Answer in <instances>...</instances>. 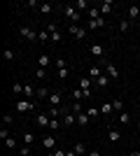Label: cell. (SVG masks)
Returning a JSON list of instances; mask_svg holds the SVG:
<instances>
[{
  "instance_id": "obj_1",
  "label": "cell",
  "mask_w": 140,
  "mask_h": 156,
  "mask_svg": "<svg viewBox=\"0 0 140 156\" xmlns=\"http://www.w3.org/2000/svg\"><path fill=\"white\" fill-rule=\"evenodd\" d=\"M63 14H66V19L70 21V23H77V21L82 19V12H77V7H73V5L63 7Z\"/></svg>"
},
{
  "instance_id": "obj_2",
  "label": "cell",
  "mask_w": 140,
  "mask_h": 156,
  "mask_svg": "<svg viewBox=\"0 0 140 156\" xmlns=\"http://www.w3.org/2000/svg\"><path fill=\"white\" fill-rule=\"evenodd\" d=\"M14 107H16V112H21V114H23V112H33V110H35V103H31V100H16V105H14Z\"/></svg>"
},
{
  "instance_id": "obj_3",
  "label": "cell",
  "mask_w": 140,
  "mask_h": 156,
  "mask_svg": "<svg viewBox=\"0 0 140 156\" xmlns=\"http://www.w3.org/2000/svg\"><path fill=\"white\" fill-rule=\"evenodd\" d=\"M21 37L28 40V42H35V40H38V33H35L33 28H28V26H21Z\"/></svg>"
},
{
  "instance_id": "obj_4",
  "label": "cell",
  "mask_w": 140,
  "mask_h": 156,
  "mask_svg": "<svg viewBox=\"0 0 140 156\" xmlns=\"http://www.w3.org/2000/svg\"><path fill=\"white\" fill-rule=\"evenodd\" d=\"M68 30L73 33L77 40H87V28H82V26H68Z\"/></svg>"
},
{
  "instance_id": "obj_5",
  "label": "cell",
  "mask_w": 140,
  "mask_h": 156,
  "mask_svg": "<svg viewBox=\"0 0 140 156\" xmlns=\"http://www.w3.org/2000/svg\"><path fill=\"white\" fill-rule=\"evenodd\" d=\"M49 121H52V117H49V114H45V112H40V114L35 117V126H40V128L49 126Z\"/></svg>"
},
{
  "instance_id": "obj_6",
  "label": "cell",
  "mask_w": 140,
  "mask_h": 156,
  "mask_svg": "<svg viewBox=\"0 0 140 156\" xmlns=\"http://www.w3.org/2000/svg\"><path fill=\"white\" fill-rule=\"evenodd\" d=\"M105 26V16H100L96 21H87V30H98V28Z\"/></svg>"
},
{
  "instance_id": "obj_7",
  "label": "cell",
  "mask_w": 140,
  "mask_h": 156,
  "mask_svg": "<svg viewBox=\"0 0 140 156\" xmlns=\"http://www.w3.org/2000/svg\"><path fill=\"white\" fill-rule=\"evenodd\" d=\"M103 65H105V70H107V77H110V79H119V70H117V68H114L112 63L103 61Z\"/></svg>"
},
{
  "instance_id": "obj_8",
  "label": "cell",
  "mask_w": 140,
  "mask_h": 156,
  "mask_svg": "<svg viewBox=\"0 0 140 156\" xmlns=\"http://www.w3.org/2000/svg\"><path fill=\"white\" fill-rule=\"evenodd\" d=\"M75 124H77V114H73V112L68 110L63 114V126H75Z\"/></svg>"
},
{
  "instance_id": "obj_9",
  "label": "cell",
  "mask_w": 140,
  "mask_h": 156,
  "mask_svg": "<svg viewBox=\"0 0 140 156\" xmlns=\"http://www.w3.org/2000/svg\"><path fill=\"white\" fill-rule=\"evenodd\" d=\"M73 98L80 103V100H84V98H91V91H84V89H75L73 91Z\"/></svg>"
},
{
  "instance_id": "obj_10",
  "label": "cell",
  "mask_w": 140,
  "mask_h": 156,
  "mask_svg": "<svg viewBox=\"0 0 140 156\" xmlns=\"http://www.w3.org/2000/svg\"><path fill=\"white\" fill-rule=\"evenodd\" d=\"M112 12H114V5L110 2V0L100 2V14H103V16H107V14H112Z\"/></svg>"
},
{
  "instance_id": "obj_11",
  "label": "cell",
  "mask_w": 140,
  "mask_h": 156,
  "mask_svg": "<svg viewBox=\"0 0 140 156\" xmlns=\"http://www.w3.org/2000/svg\"><path fill=\"white\" fill-rule=\"evenodd\" d=\"M42 147L49 149V151H54V147H56V137H54V135H47L45 140H42Z\"/></svg>"
},
{
  "instance_id": "obj_12",
  "label": "cell",
  "mask_w": 140,
  "mask_h": 156,
  "mask_svg": "<svg viewBox=\"0 0 140 156\" xmlns=\"http://www.w3.org/2000/svg\"><path fill=\"white\" fill-rule=\"evenodd\" d=\"M47 103L54 105V107H61V105H63V100H61V93L52 91V96H49V100H47Z\"/></svg>"
},
{
  "instance_id": "obj_13",
  "label": "cell",
  "mask_w": 140,
  "mask_h": 156,
  "mask_svg": "<svg viewBox=\"0 0 140 156\" xmlns=\"http://www.w3.org/2000/svg\"><path fill=\"white\" fill-rule=\"evenodd\" d=\"M23 96L26 98H38V89L33 84H23Z\"/></svg>"
},
{
  "instance_id": "obj_14",
  "label": "cell",
  "mask_w": 140,
  "mask_h": 156,
  "mask_svg": "<svg viewBox=\"0 0 140 156\" xmlns=\"http://www.w3.org/2000/svg\"><path fill=\"white\" fill-rule=\"evenodd\" d=\"M89 51H91L93 56H105V47H103V44H91V47H89Z\"/></svg>"
},
{
  "instance_id": "obj_15",
  "label": "cell",
  "mask_w": 140,
  "mask_h": 156,
  "mask_svg": "<svg viewBox=\"0 0 140 156\" xmlns=\"http://www.w3.org/2000/svg\"><path fill=\"white\" fill-rule=\"evenodd\" d=\"M89 124H91V119H89V114H87V112L77 114V126H82V128H84V126H89Z\"/></svg>"
},
{
  "instance_id": "obj_16",
  "label": "cell",
  "mask_w": 140,
  "mask_h": 156,
  "mask_svg": "<svg viewBox=\"0 0 140 156\" xmlns=\"http://www.w3.org/2000/svg\"><path fill=\"white\" fill-rule=\"evenodd\" d=\"M73 149H75V154H77V156H87L89 154V149H87V144H84V142H77Z\"/></svg>"
},
{
  "instance_id": "obj_17",
  "label": "cell",
  "mask_w": 140,
  "mask_h": 156,
  "mask_svg": "<svg viewBox=\"0 0 140 156\" xmlns=\"http://www.w3.org/2000/svg\"><path fill=\"white\" fill-rule=\"evenodd\" d=\"M87 14H89V21H96V19H100V16H103V14H100V7H91Z\"/></svg>"
},
{
  "instance_id": "obj_18",
  "label": "cell",
  "mask_w": 140,
  "mask_h": 156,
  "mask_svg": "<svg viewBox=\"0 0 140 156\" xmlns=\"http://www.w3.org/2000/svg\"><path fill=\"white\" fill-rule=\"evenodd\" d=\"M61 107H63V105H61ZM61 107H54V105H49V110H47V114H49L52 119H59V117H61Z\"/></svg>"
},
{
  "instance_id": "obj_19",
  "label": "cell",
  "mask_w": 140,
  "mask_h": 156,
  "mask_svg": "<svg viewBox=\"0 0 140 156\" xmlns=\"http://www.w3.org/2000/svg\"><path fill=\"white\" fill-rule=\"evenodd\" d=\"M38 40H42V42H52V33L47 30V28H42V30L38 33Z\"/></svg>"
},
{
  "instance_id": "obj_20",
  "label": "cell",
  "mask_w": 140,
  "mask_h": 156,
  "mask_svg": "<svg viewBox=\"0 0 140 156\" xmlns=\"http://www.w3.org/2000/svg\"><path fill=\"white\" fill-rule=\"evenodd\" d=\"M91 82H93L91 77H82V79H80V89H84V91H91Z\"/></svg>"
},
{
  "instance_id": "obj_21",
  "label": "cell",
  "mask_w": 140,
  "mask_h": 156,
  "mask_svg": "<svg viewBox=\"0 0 140 156\" xmlns=\"http://www.w3.org/2000/svg\"><path fill=\"white\" fill-rule=\"evenodd\" d=\"M119 130H114V128H110L107 130V140H110V142H119Z\"/></svg>"
},
{
  "instance_id": "obj_22",
  "label": "cell",
  "mask_w": 140,
  "mask_h": 156,
  "mask_svg": "<svg viewBox=\"0 0 140 156\" xmlns=\"http://www.w3.org/2000/svg\"><path fill=\"white\" fill-rule=\"evenodd\" d=\"M100 75H103V72H100L98 65H91V68H89V77H91V79H98Z\"/></svg>"
},
{
  "instance_id": "obj_23",
  "label": "cell",
  "mask_w": 140,
  "mask_h": 156,
  "mask_svg": "<svg viewBox=\"0 0 140 156\" xmlns=\"http://www.w3.org/2000/svg\"><path fill=\"white\" fill-rule=\"evenodd\" d=\"M2 58H5L7 63H12V61L16 58V51H14V49H5V54H2Z\"/></svg>"
},
{
  "instance_id": "obj_24",
  "label": "cell",
  "mask_w": 140,
  "mask_h": 156,
  "mask_svg": "<svg viewBox=\"0 0 140 156\" xmlns=\"http://www.w3.org/2000/svg\"><path fill=\"white\" fill-rule=\"evenodd\" d=\"M112 103H105L103 105V107H100V114H103V117H110V114H112Z\"/></svg>"
},
{
  "instance_id": "obj_25",
  "label": "cell",
  "mask_w": 140,
  "mask_h": 156,
  "mask_svg": "<svg viewBox=\"0 0 140 156\" xmlns=\"http://www.w3.org/2000/svg\"><path fill=\"white\" fill-rule=\"evenodd\" d=\"M131 19H140V7H128V21Z\"/></svg>"
},
{
  "instance_id": "obj_26",
  "label": "cell",
  "mask_w": 140,
  "mask_h": 156,
  "mask_svg": "<svg viewBox=\"0 0 140 156\" xmlns=\"http://www.w3.org/2000/svg\"><path fill=\"white\" fill-rule=\"evenodd\" d=\"M112 110H114V112H124V100L114 98V100H112Z\"/></svg>"
},
{
  "instance_id": "obj_27",
  "label": "cell",
  "mask_w": 140,
  "mask_h": 156,
  "mask_svg": "<svg viewBox=\"0 0 140 156\" xmlns=\"http://www.w3.org/2000/svg\"><path fill=\"white\" fill-rule=\"evenodd\" d=\"M49 96H52V91H49V89H45V86H42V89H38V98H42V100H49Z\"/></svg>"
},
{
  "instance_id": "obj_28",
  "label": "cell",
  "mask_w": 140,
  "mask_h": 156,
  "mask_svg": "<svg viewBox=\"0 0 140 156\" xmlns=\"http://www.w3.org/2000/svg\"><path fill=\"white\" fill-rule=\"evenodd\" d=\"M119 30L121 33H128V30H131V21H128V19H121L119 21Z\"/></svg>"
},
{
  "instance_id": "obj_29",
  "label": "cell",
  "mask_w": 140,
  "mask_h": 156,
  "mask_svg": "<svg viewBox=\"0 0 140 156\" xmlns=\"http://www.w3.org/2000/svg\"><path fill=\"white\" fill-rule=\"evenodd\" d=\"M38 63H40V68H47V65L52 63V58H49L47 54H40V58H38Z\"/></svg>"
},
{
  "instance_id": "obj_30",
  "label": "cell",
  "mask_w": 140,
  "mask_h": 156,
  "mask_svg": "<svg viewBox=\"0 0 140 156\" xmlns=\"http://www.w3.org/2000/svg\"><path fill=\"white\" fill-rule=\"evenodd\" d=\"M68 77H70V68H61V70H59V79H61V82H66Z\"/></svg>"
},
{
  "instance_id": "obj_31",
  "label": "cell",
  "mask_w": 140,
  "mask_h": 156,
  "mask_svg": "<svg viewBox=\"0 0 140 156\" xmlns=\"http://www.w3.org/2000/svg\"><path fill=\"white\" fill-rule=\"evenodd\" d=\"M12 93H14V96L23 93V84H21V82H14V84H12Z\"/></svg>"
},
{
  "instance_id": "obj_32",
  "label": "cell",
  "mask_w": 140,
  "mask_h": 156,
  "mask_svg": "<svg viewBox=\"0 0 140 156\" xmlns=\"http://www.w3.org/2000/svg\"><path fill=\"white\" fill-rule=\"evenodd\" d=\"M77 12H82V9H91V7H89V0H77Z\"/></svg>"
},
{
  "instance_id": "obj_33",
  "label": "cell",
  "mask_w": 140,
  "mask_h": 156,
  "mask_svg": "<svg viewBox=\"0 0 140 156\" xmlns=\"http://www.w3.org/2000/svg\"><path fill=\"white\" fill-rule=\"evenodd\" d=\"M128 121H131V114H128L126 110L119 112V124H128Z\"/></svg>"
},
{
  "instance_id": "obj_34",
  "label": "cell",
  "mask_w": 140,
  "mask_h": 156,
  "mask_svg": "<svg viewBox=\"0 0 140 156\" xmlns=\"http://www.w3.org/2000/svg\"><path fill=\"white\" fill-rule=\"evenodd\" d=\"M107 84H110V77H107V75H100V77H98V86H100V89H105Z\"/></svg>"
},
{
  "instance_id": "obj_35",
  "label": "cell",
  "mask_w": 140,
  "mask_h": 156,
  "mask_svg": "<svg viewBox=\"0 0 140 156\" xmlns=\"http://www.w3.org/2000/svg\"><path fill=\"white\" fill-rule=\"evenodd\" d=\"M70 112H73V114H82V105L77 103V100H75V103L70 105Z\"/></svg>"
},
{
  "instance_id": "obj_36",
  "label": "cell",
  "mask_w": 140,
  "mask_h": 156,
  "mask_svg": "<svg viewBox=\"0 0 140 156\" xmlns=\"http://www.w3.org/2000/svg\"><path fill=\"white\" fill-rule=\"evenodd\" d=\"M33 142H35L33 133H23V144H33Z\"/></svg>"
},
{
  "instance_id": "obj_37",
  "label": "cell",
  "mask_w": 140,
  "mask_h": 156,
  "mask_svg": "<svg viewBox=\"0 0 140 156\" xmlns=\"http://www.w3.org/2000/svg\"><path fill=\"white\" fill-rule=\"evenodd\" d=\"M52 9H54V5H49V2H42V5H40V12L42 14H49Z\"/></svg>"
},
{
  "instance_id": "obj_38",
  "label": "cell",
  "mask_w": 140,
  "mask_h": 156,
  "mask_svg": "<svg viewBox=\"0 0 140 156\" xmlns=\"http://www.w3.org/2000/svg\"><path fill=\"white\" fill-rule=\"evenodd\" d=\"M5 144H7V149H16V140H14L12 135H9V137L5 140Z\"/></svg>"
},
{
  "instance_id": "obj_39",
  "label": "cell",
  "mask_w": 140,
  "mask_h": 156,
  "mask_svg": "<svg viewBox=\"0 0 140 156\" xmlns=\"http://www.w3.org/2000/svg\"><path fill=\"white\" fill-rule=\"evenodd\" d=\"M31 151H33V144H23L21 147V156H31Z\"/></svg>"
},
{
  "instance_id": "obj_40",
  "label": "cell",
  "mask_w": 140,
  "mask_h": 156,
  "mask_svg": "<svg viewBox=\"0 0 140 156\" xmlns=\"http://www.w3.org/2000/svg\"><path fill=\"white\" fill-rule=\"evenodd\" d=\"M87 114H89V119H91V121H93V119H98V110H96V107H89Z\"/></svg>"
},
{
  "instance_id": "obj_41",
  "label": "cell",
  "mask_w": 140,
  "mask_h": 156,
  "mask_svg": "<svg viewBox=\"0 0 140 156\" xmlns=\"http://www.w3.org/2000/svg\"><path fill=\"white\" fill-rule=\"evenodd\" d=\"M49 128H52V130H59L61 128V121H59V119H52V121H49Z\"/></svg>"
},
{
  "instance_id": "obj_42",
  "label": "cell",
  "mask_w": 140,
  "mask_h": 156,
  "mask_svg": "<svg viewBox=\"0 0 140 156\" xmlns=\"http://www.w3.org/2000/svg\"><path fill=\"white\" fill-rule=\"evenodd\" d=\"M35 77H38V79H45V77H47V70H45V68H38V72H35Z\"/></svg>"
},
{
  "instance_id": "obj_43",
  "label": "cell",
  "mask_w": 140,
  "mask_h": 156,
  "mask_svg": "<svg viewBox=\"0 0 140 156\" xmlns=\"http://www.w3.org/2000/svg\"><path fill=\"white\" fill-rule=\"evenodd\" d=\"M56 68H59V70H61V68H68V61L66 58H59V61H56Z\"/></svg>"
},
{
  "instance_id": "obj_44",
  "label": "cell",
  "mask_w": 140,
  "mask_h": 156,
  "mask_svg": "<svg viewBox=\"0 0 140 156\" xmlns=\"http://www.w3.org/2000/svg\"><path fill=\"white\" fill-rule=\"evenodd\" d=\"M49 156H66V151L63 149H54V151H49Z\"/></svg>"
},
{
  "instance_id": "obj_45",
  "label": "cell",
  "mask_w": 140,
  "mask_h": 156,
  "mask_svg": "<svg viewBox=\"0 0 140 156\" xmlns=\"http://www.w3.org/2000/svg\"><path fill=\"white\" fill-rule=\"evenodd\" d=\"M2 124H5V126L12 124V114H5V117H2Z\"/></svg>"
},
{
  "instance_id": "obj_46",
  "label": "cell",
  "mask_w": 140,
  "mask_h": 156,
  "mask_svg": "<svg viewBox=\"0 0 140 156\" xmlns=\"http://www.w3.org/2000/svg\"><path fill=\"white\" fill-rule=\"evenodd\" d=\"M52 42H61V33H59V30L52 33Z\"/></svg>"
},
{
  "instance_id": "obj_47",
  "label": "cell",
  "mask_w": 140,
  "mask_h": 156,
  "mask_svg": "<svg viewBox=\"0 0 140 156\" xmlns=\"http://www.w3.org/2000/svg\"><path fill=\"white\" fill-rule=\"evenodd\" d=\"M45 28H47V30H49V33H56V28H59V26H56V23H47Z\"/></svg>"
},
{
  "instance_id": "obj_48",
  "label": "cell",
  "mask_w": 140,
  "mask_h": 156,
  "mask_svg": "<svg viewBox=\"0 0 140 156\" xmlns=\"http://www.w3.org/2000/svg\"><path fill=\"white\" fill-rule=\"evenodd\" d=\"M0 137H2V140H7V137H9V130L2 128V130H0Z\"/></svg>"
},
{
  "instance_id": "obj_49",
  "label": "cell",
  "mask_w": 140,
  "mask_h": 156,
  "mask_svg": "<svg viewBox=\"0 0 140 156\" xmlns=\"http://www.w3.org/2000/svg\"><path fill=\"white\" fill-rule=\"evenodd\" d=\"M26 5H28V7H40V2H38V0H28Z\"/></svg>"
},
{
  "instance_id": "obj_50",
  "label": "cell",
  "mask_w": 140,
  "mask_h": 156,
  "mask_svg": "<svg viewBox=\"0 0 140 156\" xmlns=\"http://www.w3.org/2000/svg\"><path fill=\"white\" fill-rule=\"evenodd\" d=\"M87 156H100V154H98V149H89V154H87Z\"/></svg>"
},
{
  "instance_id": "obj_51",
  "label": "cell",
  "mask_w": 140,
  "mask_h": 156,
  "mask_svg": "<svg viewBox=\"0 0 140 156\" xmlns=\"http://www.w3.org/2000/svg\"><path fill=\"white\" fill-rule=\"evenodd\" d=\"M66 156H77V154H75V149H68V151H66Z\"/></svg>"
},
{
  "instance_id": "obj_52",
  "label": "cell",
  "mask_w": 140,
  "mask_h": 156,
  "mask_svg": "<svg viewBox=\"0 0 140 156\" xmlns=\"http://www.w3.org/2000/svg\"><path fill=\"white\" fill-rule=\"evenodd\" d=\"M131 156H140V151H131Z\"/></svg>"
},
{
  "instance_id": "obj_53",
  "label": "cell",
  "mask_w": 140,
  "mask_h": 156,
  "mask_svg": "<svg viewBox=\"0 0 140 156\" xmlns=\"http://www.w3.org/2000/svg\"><path fill=\"white\" fill-rule=\"evenodd\" d=\"M138 128H140V119H138Z\"/></svg>"
},
{
  "instance_id": "obj_54",
  "label": "cell",
  "mask_w": 140,
  "mask_h": 156,
  "mask_svg": "<svg viewBox=\"0 0 140 156\" xmlns=\"http://www.w3.org/2000/svg\"><path fill=\"white\" fill-rule=\"evenodd\" d=\"M138 35H140V26H138Z\"/></svg>"
},
{
  "instance_id": "obj_55",
  "label": "cell",
  "mask_w": 140,
  "mask_h": 156,
  "mask_svg": "<svg viewBox=\"0 0 140 156\" xmlns=\"http://www.w3.org/2000/svg\"><path fill=\"white\" fill-rule=\"evenodd\" d=\"M138 151H140V149H138Z\"/></svg>"
}]
</instances>
